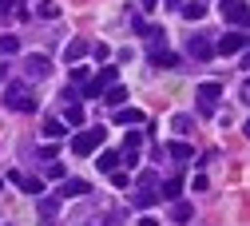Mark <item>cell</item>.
Returning <instances> with one entry per match:
<instances>
[{
  "mask_svg": "<svg viewBox=\"0 0 250 226\" xmlns=\"http://www.w3.org/2000/svg\"><path fill=\"white\" fill-rule=\"evenodd\" d=\"M4 103H8L12 111H32V107H36L32 87H28L24 80H8V87H4Z\"/></svg>",
  "mask_w": 250,
  "mask_h": 226,
  "instance_id": "6da1fadb",
  "label": "cell"
},
{
  "mask_svg": "<svg viewBox=\"0 0 250 226\" xmlns=\"http://www.w3.org/2000/svg\"><path fill=\"white\" fill-rule=\"evenodd\" d=\"M104 139H107L104 127H87V131L72 135V155H91V151H100V147H104Z\"/></svg>",
  "mask_w": 250,
  "mask_h": 226,
  "instance_id": "7a4b0ae2",
  "label": "cell"
},
{
  "mask_svg": "<svg viewBox=\"0 0 250 226\" xmlns=\"http://www.w3.org/2000/svg\"><path fill=\"white\" fill-rule=\"evenodd\" d=\"M155 203H159V190H155V171H143V175H139V190H135L131 206H135V210H151Z\"/></svg>",
  "mask_w": 250,
  "mask_h": 226,
  "instance_id": "3957f363",
  "label": "cell"
},
{
  "mask_svg": "<svg viewBox=\"0 0 250 226\" xmlns=\"http://www.w3.org/2000/svg\"><path fill=\"white\" fill-rule=\"evenodd\" d=\"M242 52H246V32H242V28L227 32V36L214 44V56H242Z\"/></svg>",
  "mask_w": 250,
  "mask_h": 226,
  "instance_id": "277c9868",
  "label": "cell"
},
{
  "mask_svg": "<svg viewBox=\"0 0 250 226\" xmlns=\"http://www.w3.org/2000/svg\"><path fill=\"white\" fill-rule=\"evenodd\" d=\"M24 76H28V80H48V76H52V60L40 56V52L24 56Z\"/></svg>",
  "mask_w": 250,
  "mask_h": 226,
  "instance_id": "5b68a950",
  "label": "cell"
},
{
  "mask_svg": "<svg viewBox=\"0 0 250 226\" xmlns=\"http://www.w3.org/2000/svg\"><path fill=\"white\" fill-rule=\"evenodd\" d=\"M195 100H199V111H203V115H210V111H214V103L223 100V83H214V80H210V83H199V95H195Z\"/></svg>",
  "mask_w": 250,
  "mask_h": 226,
  "instance_id": "8992f818",
  "label": "cell"
},
{
  "mask_svg": "<svg viewBox=\"0 0 250 226\" xmlns=\"http://www.w3.org/2000/svg\"><path fill=\"white\" fill-rule=\"evenodd\" d=\"M115 80H119V72H115V68H104L96 80H87V83H83V95H87V100H96V95H104Z\"/></svg>",
  "mask_w": 250,
  "mask_h": 226,
  "instance_id": "52a82bcc",
  "label": "cell"
},
{
  "mask_svg": "<svg viewBox=\"0 0 250 226\" xmlns=\"http://www.w3.org/2000/svg\"><path fill=\"white\" fill-rule=\"evenodd\" d=\"M8 183H16L24 195H44V179L36 175H20V171H8Z\"/></svg>",
  "mask_w": 250,
  "mask_h": 226,
  "instance_id": "ba28073f",
  "label": "cell"
},
{
  "mask_svg": "<svg viewBox=\"0 0 250 226\" xmlns=\"http://www.w3.org/2000/svg\"><path fill=\"white\" fill-rule=\"evenodd\" d=\"M223 16L234 28H246V0H223Z\"/></svg>",
  "mask_w": 250,
  "mask_h": 226,
  "instance_id": "9c48e42d",
  "label": "cell"
},
{
  "mask_svg": "<svg viewBox=\"0 0 250 226\" xmlns=\"http://www.w3.org/2000/svg\"><path fill=\"white\" fill-rule=\"evenodd\" d=\"M187 52H191L195 60H210L214 56V44H210V36H195V40H187Z\"/></svg>",
  "mask_w": 250,
  "mask_h": 226,
  "instance_id": "30bf717a",
  "label": "cell"
},
{
  "mask_svg": "<svg viewBox=\"0 0 250 226\" xmlns=\"http://www.w3.org/2000/svg\"><path fill=\"white\" fill-rule=\"evenodd\" d=\"M139 147H143V135H127V147H123V163H127V167H135L139 163Z\"/></svg>",
  "mask_w": 250,
  "mask_h": 226,
  "instance_id": "8fae6325",
  "label": "cell"
},
{
  "mask_svg": "<svg viewBox=\"0 0 250 226\" xmlns=\"http://www.w3.org/2000/svg\"><path fill=\"white\" fill-rule=\"evenodd\" d=\"M87 183L83 179H64V186H60V199H76V195H87Z\"/></svg>",
  "mask_w": 250,
  "mask_h": 226,
  "instance_id": "7c38bea8",
  "label": "cell"
},
{
  "mask_svg": "<svg viewBox=\"0 0 250 226\" xmlns=\"http://www.w3.org/2000/svg\"><path fill=\"white\" fill-rule=\"evenodd\" d=\"M60 206H64V199H60V195H40V214H44L48 222L60 214Z\"/></svg>",
  "mask_w": 250,
  "mask_h": 226,
  "instance_id": "4fadbf2b",
  "label": "cell"
},
{
  "mask_svg": "<svg viewBox=\"0 0 250 226\" xmlns=\"http://www.w3.org/2000/svg\"><path fill=\"white\" fill-rule=\"evenodd\" d=\"M87 52H91V44H87V40H72V44L64 48V60H68V63H80Z\"/></svg>",
  "mask_w": 250,
  "mask_h": 226,
  "instance_id": "5bb4252c",
  "label": "cell"
},
{
  "mask_svg": "<svg viewBox=\"0 0 250 226\" xmlns=\"http://www.w3.org/2000/svg\"><path fill=\"white\" fill-rule=\"evenodd\" d=\"M191 218H195V206H191V203H183V199H179V203H171V222H179V226H183V222H191Z\"/></svg>",
  "mask_w": 250,
  "mask_h": 226,
  "instance_id": "9a60e30c",
  "label": "cell"
},
{
  "mask_svg": "<svg viewBox=\"0 0 250 226\" xmlns=\"http://www.w3.org/2000/svg\"><path fill=\"white\" fill-rule=\"evenodd\" d=\"M64 127H83V107L80 103H64V119H60Z\"/></svg>",
  "mask_w": 250,
  "mask_h": 226,
  "instance_id": "2e32d148",
  "label": "cell"
},
{
  "mask_svg": "<svg viewBox=\"0 0 250 226\" xmlns=\"http://www.w3.org/2000/svg\"><path fill=\"white\" fill-rule=\"evenodd\" d=\"M115 123H123V127H139V123H143V111H135V107H119V111H115Z\"/></svg>",
  "mask_w": 250,
  "mask_h": 226,
  "instance_id": "e0dca14e",
  "label": "cell"
},
{
  "mask_svg": "<svg viewBox=\"0 0 250 226\" xmlns=\"http://www.w3.org/2000/svg\"><path fill=\"white\" fill-rule=\"evenodd\" d=\"M151 63H155V68H179V56H175V52H163V48H155V52H151Z\"/></svg>",
  "mask_w": 250,
  "mask_h": 226,
  "instance_id": "ac0fdd59",
  "label": "cell"
},
{
  "mask_svg": "<svg viewBox=\"0 0 250 226\" xmlns=\"http://www.w3.org/2000/svg\"><path fill=\"white\" fill-rule=\"evenodd\" d=\"M167 155H171V159H183V163H187V159H195V147H191V143H171Z\"/></svg>",
  "mask_w": 250,
  "mask_h": 226,
  "instance_id": "d6986e66",
  "label": "cell"
},
{
  "mask_svg": "<svg viewBox=\"0 0 250 226\" xmlns=\"http://www.w3.org/2000/svg\"><path fill=\"white\" fill-rule=\"evenodd\" d=\"M44 135H48V139H64V135H68V127L60 123V119H44Z\"/></svg>",
  "mask_w": 250,
  "mask_h": 226,
  "instance_id": "ffe728a7",
  "label": "cell"
},
{
  "mask_svg": "<svg viewBox=\"0 0 250 226\" xmlns=\"http://www.w3.org/2000/svg\"><path fill=\"white\" fill-rule=\"evenodd\" d=\"M104 100H107V103H111V107H119V103H123V100H127V87H119V83H111V87H107V91H104Z\"/></svg>",
  "mask_w": 250,
  "mask_h": 226,
  "instance_id": "44dd1931",
  "label": "cell"
},
{
  "mask_svg": "<svg viewBox=\"0 0 250 226\" xmlns=\"http://www.w3.org/2000/svg\"><path fill=\"white\" fill-rule=\"evenodd\" d=\"M96 167H100V171H107V175H111V171H115V167H119V155H115V151H104V155H100V159H96Z\"/></svg>",
  "mask_w": 250,
  "mask_h": 226,
  "instance_id": "7402d4cb",
  "label": "cell"
},
{
  "mask_svg": "<svg viewBox=\"0 0 250 226\" xmlns=\"http://www.w3.org/2000/svg\"><path fill=\"white\" fill-rule=\"evenodd\" d=\"M179 190H183V179H167L159 186V199H179Z\"/></svg>",
  "mask_w": 250,
  "mask_h": 226,
  "instance_id": "603a6c76",
  "label": "cell"
},
{
  "mask_svg": "<svg viewBox=\"0 0 250 226\" xmlns=\"http://www.w3.org/2000/svg\"><path fill=\"white\" fill-rule=\"evenodd\" d=\"M183 16H187V20H203V16H207V4H203V0H191V4L183 8Z\"/></svg>",
  "mask_w": 250,
  "mask_h": 226,
  "instance_id": "cb8c5ba5",
  "label": "cell"
},
{
  "mask_svg": "<svg viewBox=\"0 0 250 226\" xmlns=\"http://www.w3.org/2000/svg\"><path fill=\"white\" fill-rule=\"evenodd\" d=\"M36 12H40L44 20H56V16H60V4H56V0H40V4H36Z\"/></svg>",
  "mask_w": 250,
  "mask_h": 226,
  "instance_id": "d4e9b609",
  "label": "cell"
},
{
  "mask_svg": "<svg viewBox=\"0 0 250 226\" xmlns=\"http://www.w3.org/2000/svg\"><path fill=\"white\" fill-rule=\"evenodd\" d=\"M20 52V40L16 36H0V56H16Z\"/></svg>",
  "mask_w": 250,
  "mask_h": 226,
  "instance_id": "484cf974",
  "label": "cell"
},
{
  "mask_svg": "<svg viewBox=\"0 0 250 226\" xmlns=\"http://www.w3.org/2000/svg\"><path fill=\"white\" fill-rule=\"evenodd\" d=\"M171 131L175 135H187V131H191V115H175L171 119Z\"/></svg>",
  "mask_w": 250,
  "mask_h": 226,
  "instance_id": "4316f807",
  "label": "cell"
},
{
  "mask_svg": "<svg viewBox=\"0 0 250 226\" xmlns=\"http://www.w3.org/2000/svg\"><path fill=\"white\" fill-rule=\"evenodd\" d=\"M87 226H123V214H119V210H111V214H107V218H104V214H100V218H96V222H87Z\"/></svg>",
  "mask_w": 250,
  "mask_h": 226,
  "instance_id": "83f0119b",
  "label": "cell"
},
{
  "mask_svg": "<svg viewBox=\"0 0 250 226\" xmlns=\"http://www.w3.org/2000/svg\"><path fill=\"white\" fill-rule=\"evenodd\" d=\"M16 8H20V0H0V20H8Z\"/></svg>",
  "mask_w": 250,
  "mask_h": 226,
  "instance_id": "f1b7e54d",
  "label": "cell"
},
{
  "mask_svg": "<svg viewBox=\"0 0 250 226\" xmlns=\"http://www.w3.org/2000/svg\"><path fill=\"white\" fill-rule=\"evenodd\" d=\"M87 76H91V72H87V68H80V63L72 68V83H80V87H83V83H87Z\"/></svg>",
  "mask_w": 250,
  "mask_h": 226,
  "instance_id": "f546056e",
  "label": "cell"
},
{
  "mask_svg": "<svg viewBox=\"0 0 250 226\" xmlns=\"http://www.w3.org/2000/svg\"><path fill=\"white\" fill-rule=\"evenodd\" d=\"M44 175H48V179H64V167H60V163H48Z\"/></svg>",
  "mask_w": 250,
  "mask_h": 226,
  "instance_id": "4dcf8cb0",
  "label": "cell"
},
{
  "mask_svg": "<svg viewBox=\"0 0 250 226\" xmlns=\"http://www.w3.org/2000/svg\"><path fill=\"white\" fill-rule=\"evenodd\" d=\"M111 183H115V186H127V183H131V175H123V171H111Z\"/></svg>",
  "mask_w": 250,
  "mask_h": 226,
  "instance_id": "1f68e13d",
  "label": "cell"
},
{
  "mask_svg": "<svg viewBox=\"0 0 250 226\" xmlns=\"http://www.w3.org/2000/svg\"><path fill=\"white\" fill-rule=\"evenodd\" d=\"M91 52H96V60H107V56H111V48H107V44H96Z\"/></svg>",
  "mask_w": 250,
  "mask_h": 226,
  "instance_id": "d6a6232c",
  "label": "cell"
},
{
  "mask_svg": "<svg viewBox=\"0 0 250 226\" xmlns=\"http://www.w3.org/2000/svg\"><path fill=\"white\" fill-rule=\"evenodd\" d=\"M139 226H159V222H155V218H139Z\"/></svg>",
  "mask_w": 250,
  "mask_h": 226,
  "instance_id": "836d02e7",
  "label": "cell"
},
{
  "mask_svg": "<svg viewBox=\"0 0 250 226\" xmlns=\"http://www.w3.org/2000/svg\"><path fill=\"white\" fill-rule=\"evenodd\" d=\"M139 4H143V8H155V4H159V0H139Z\"/></svg>",
  "mask_w": 250,
  "mask_h": 226,
  "instance_id": "e575fe53",
  "label": "cell"
},
{
  "mask_svg": "<svg viewBox=\"0 0 250 226\" xmlns=\"http://www.w3.org/2000/svg\"><path fill=\"white\" fill-rule=\"evenodd\" d=\"M163 4H167V8H179V4H183V0H163Z\"/></svg>",
  "mask_w": 250,
  "mask_h": 226,
  "instance_id": "d590c367",
  "label": "cell"
},
{
  "mask_svg": "<svg viewBox=\"0 0 250 226\" xmlns=\"http://www.w3.org/2000/svg\"><path fill=\"white\" fill-rule=\"evenodd\" d=\"M4 76H8V68H4V63H0V80H4Z\"/></svg>",
  "mask_w": 250,
  "mask_h": 226,
  "instance_id": "8d00e7d4",
  "label": "cell"
}]
</instances>
